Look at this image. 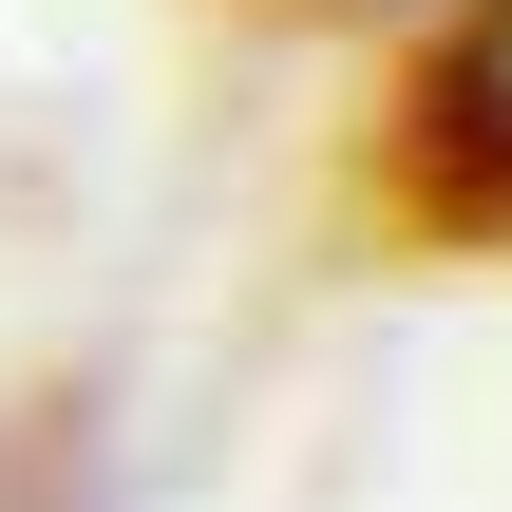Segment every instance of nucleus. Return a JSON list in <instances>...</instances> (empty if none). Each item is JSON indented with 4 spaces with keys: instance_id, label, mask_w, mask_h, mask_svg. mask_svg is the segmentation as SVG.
<instances>
[{
    "instance_id": "obj_1",
    "label": "nucleus",
    "mask_w": 512,
    "mask_h": 512,
    "mask_svg": "<svg viewBox=\"0 0 512 512\" xmlns=\"http://www.w3.org/2000/svg\"><path fill=\"white\" fill-rule=\"evenodd\" d=\"M418 190L456 228H512V0H475L418 57Z\"/></svg>"
}]
</instances>
